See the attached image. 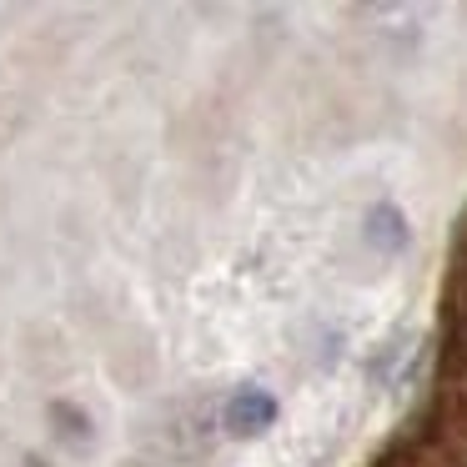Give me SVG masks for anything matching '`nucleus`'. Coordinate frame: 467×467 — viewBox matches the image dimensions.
<instances>
[{
  "mask_svg": "<svg viewBox=\"0 0 467 467\" xmlns=\"http://www.w3.org/2000/svg\"><path fill=\"white\" fill-rule=\"evenodd\" d=\"M272 422H276V397L262 392V387H242V392L226 402V412H222V427L232 437H256V432H266Z\"/></svg>",
  "mask_w": 467,
  "mask_h": 467,
  "instance_id": "nucleus-1",
  "label": "nucleus"
},
{
  "mask_svg": "<svg viewBox=\"0 0 467 467\" xmlns=\"http://www.w3.org/2000/svg\"><path fill=\"white\" fill-rule=\"evenodd\" d=\"M367 242H372V246H382V252H397V246L407 242L402 212H397V206H377V212L367 216Z\"/></svg>",
  "mask_w": 467,
  "mask_h": 467,
  "instance_id": "nucleus-2",
  "label": "nucleus"
}]
</instances>
